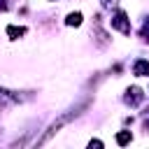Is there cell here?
I'll return each instance as SVG.
<instances>
[{
    "mask_svg": "<svg viewBox=\"0 0 149 149\" xmlns=\"http://www.w3.org/2000/svg\"><path fill=\"white\" fill-rule=\"evenodd\" d=\"M112 28H116V30H119V33H123V35H128V33H130V21H128L126 12H116V16L112 19Z\"/></svg>",
    "mask_w": 149,
    "mask_h": 149,
    "instance_id": "6da1fadb",
    "label": "cell"
},
{
    "mask_svg": "<svg viewBox=\"0 0 149 149\" xmlns=\"http://www.w3.org/2000/svg\"><path fill=\"white\" fill-rule=\"evenodd\" d=\"M142 98H144V93H142V88H137V86H133V88L126 91V102H128V105H140Z\"/></svg>",
    "mask_w": 149,
    "mask_h": 149,
    "instance_id": "7a4b0ae2",
    "label": "cell"
},
{
    "mask_svg": "<svg viewBox=\"0 0 149 149\" xmlns=\"http://www.w3.org/2000/svg\"><path fill=\"white\" fill-rule=\"evenodd\" d=\"M133 72L137 74V77H149V61H144V58H140L135 65H133Z\"/></svg>",
    "mask_w": 149,
    "mask_h": 149,
    "instance_id": "3957f363",
    "label": "cell"
},
{
    "mask_svg": "<svg viewBox=\"0 0 149 149\" xmlns=\"http://www.w3.org/2000/svg\"><path fill=\"white\" fill-rule=\"evenodd\" d=\"M7 35H9L12 40H19V37L26 35V28H23V26H7Z\"/></svg>",
    "mask_w": 149,
    "mask_h": 149,
    "instance_id": "277c9868",
    "label": "cell"
},
{
    "mask_svg": "<svg viewBox=\"0 0 149 149\" xmlns=\"http://www.w3.org/2000/svg\"><path fill=\"white\" fill-rule=\"evenodd\" d=\"M9 100H16V95H12L9 91H5V88H0V109L9 102Z\"/></svg>",
    "mask_w": 149,
    "mask_h": 149,
    "instance_id": "5b68a950",
    "label": "cell"
},
{
    "mask_svg": "<svg viewBox=\"0 0 149 149\" xmlns=\"http://www.w3.org/2000/svg\"><path fill=\"white\" fill-rule=\"evenodd\" d=\"M65 23H68V26H79V23H81V14H79V12H72V14H68Z\"/></svg>",
    "mask_w": 149,
    "mask_h": 149,
    "instance_id": "8992f818",
    "label": "cell"
},
{
    "mask_svg": "<svg viewBox=\"0 0 149 149\" xmlns=\"http://www.w3.org/2000/svg\"><path fill=\"white\" fill-rule=\"evenodd\" d=\"M133 140V135H130V130H121L119 135H116V144H128Z\"/></svg>",
    "mask_w": 149,
    "mask_h": 149,
    "instance_id": "52a82bcc",
    "label": "cell"
},
{
    "mask_svg": "<svg viewBox=\"0 0 149 149\" xmlns=\"http://www.w3.org/2000/svg\"><path fill=\"white\" fill-rule=\"evenodd\" d=\"M142 37L144 40H149V19L144 21V26H142Z\"/></svg>",
    "mask_w": 149,
    "mask_h": 149,
    "instance_id": "ba28073f",
    "label": "cell"
},
{
    "mask_svg": "<svg viewBox=\"0 0 149 149\" xmlns=\"http://www.w3.org/2000/svg\"><path fill=\"white\" fill-rule=\"evenodd\" d=\"M102 2V7H116L119 5V0H100Z\"/></svg>",
    "mask_w": 149,
    "mask_h": 149,
    "instance_id": "9c48e42d",
    "label": "cell"
},
{
    "mask_svg": "<svg viewBox=\"0 0 149 149\" xmlns=\"http://www.w3.org/2000/svg\"><path fill=\"white\" fill-rule=\"evenodd\" d=\"M88 147H91V149H93V147H102V142H100V140H91Z\"/></svg>",
    "mask_w": 149,
    "mask_h": 149,
    "instance_id": "30bf717a",
    "label": "cell"
},
{
    "mask_svg": "<svg viewBox=\"0 0 149 149\" xmlns=\"http://www.w3.org/2000/svg\"><path fill=\"white\" fill-rule=\"evenodd\" d=\"M5 9H7V2H5V0H0V12H5Z\"/></svg>",
    "mask_w": 149,
    "mask_h": 149,
    "instance_id": "8fae6325",
    "label": "cell"
}]
</instances>
